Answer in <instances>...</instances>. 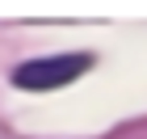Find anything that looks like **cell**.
Here are the masks:
<instances>
[{"label": "cell", "instance_id": "1", "mask_svg": "<svg viewBox=\"0 0 147 139\" xmlns=\"http://www.w3.org/2000/svg\"><path fill=\"white\" fill-rule=\"evenodd\" d=\"M92 59L84 55V51H76V55H46V59H30V63H21V68H13V84L25 93H46V89H63V84H71L76 76H84L88 72Z\"/></svg>", "mask_w": 147, "mask_h": 139}]
</instances>
